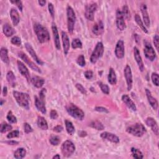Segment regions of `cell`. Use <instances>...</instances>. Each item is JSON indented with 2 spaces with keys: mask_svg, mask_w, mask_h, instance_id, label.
I'll return each instance as SVG.
<instances>
[{
  "mask_svg": "<svg viewBox=\"0 0 159 159\" xmlns=\"http://www.w3.org/2000/svg\"><path fill=\"white\" fill-rule=\"evenodd\" d=\"M26 155V150L24 148H18L14 153V157L16 159H22Z\"/></svg>",
  "mask_w": 159,
  "mask_h": 159,
  "instance_id": "cell-33",
  "label": "cell"
},
{
  "mask_svg": "<svg viewBox=\"0 0 159 159\" xmlns=\"http://www.w3.org/2000/svg\"><path fill=\"white\" fill-rule=\"evenodd\" d=\"M135 21H136V22L138 24V25L139 26L140 28L142 30L143 32H144L145 33L147 34L149 33L147 29L146 28V27L145 26L143 21H142L140 16L139 14H136L135 15Z\"/></svg>",
  "mask_w": 159,
  "mask_h": 159,
  "instance_id": "cell-34",
  "label": "cell"
},
{
  "mask_svg": "<svg viewBox=\"0 0 159 159\" xmlns=\"http://www.w3.org/2000/svg\"><path fill=\"white\" fill-rule=\"evenodd\" d=\"M153 44L154 46L156 48L157 50H158V45H159V37L158 35H155L153 37Z\"/></svg>",
  "mask_w": 159,
  "mask_h": 159,
  "instance_id": "cell-54",
  "label": "cell"
},
{
  "mask_svg": "<svg viewBox=\"0 0 159 159\" xmlns=\"http://www.w3.org/2000/svg\"><path fill=\"white\" fill-rule=\"evenodd\" d=\"M65 108L67 113L73 118L79 121H82L84 119L85 113L83 111L78 108L75 104L69 103L66 106Z\"/></svg>",
  "mask_w": 159,
  "mask_h": 159,
  "instance_id": "cell-3",
  "label": "cell"
},
{
  "mask_svg": "<svg viewBox=\"0 0 159 159\" xmlns=\"http://www.w3.org/2000/svg\"><path fill=\"white\" fill-rule=\"evenodd\" d=\"M145 94H146L148 101H149L150 105L151 106V107L154 110H157L158 107V103L157 100L154 97L152 96L150 91L147 88L145 89Z\"/></svg>",
  "mask_w": 159,
  "mask_h": 159,
  "instance_id": "cell-25",
  "label": "cell"
},
{
  "mask_svg": "<svg viewBox=\"0 0 159 159\" xmlns=\"http://www.w3.org/2000/svg\"><path fill=\"white\" fill-rule=\"evenodd\" d=\"M52 158H59H59H60V156L59 154H56V155H54L52 157Z\"/></svg>",
  "mask_w": 159,
  "mask_h": 159,
  "instance_id": "cell-61",
  "label": "cell"
},
{
  "mask_svg": "<svg viewBox=\"0 0 159 159\" xmlns=\"http://www.w3.org/2000/svg\"><path fill=\"white\" fill-rule=\"evenodd\" d=\"M17 67L19 69V72L27 80V81L28 82H30L31 81V75L29 72V70L28 68L26 67V66L20 60H17Z\"/></svg>",
  "mask_w": 159,
  "mask_h": 159,
  "instance_id": "cell-14",
  "label": "cell"
},
{
  "mask_svg": "<svg viewBox=\"0 0 159 159\" xmlns=\"http://www.w3.org/2000/svg\"><path fill=\"white\" fill-rule=\"evenodd\" d=\"M0 57L2 60L6 64L8 65L10 64V59L8 56V49L5 47H2L0 50Z\"/></svg>",
  "mask_w": 159,
  "mask_h": 159,
  "instance_id": "cell-29",
  "label": "cell"
},
{
  "mask_svg": "<svg viewBox=\"0 0 159 159\" xmlns=\"http://www.w3.org/2000/svg\"><path fill=\"white\" fill-rule=\"evenodd\" d=\"M95 110L98 112H100V113H109V111L107 108L102 107H96L95 108Z\"/></svg>",
  "mask_w": 159,
  "mask_h": 159,
  "instance_id": "cell-53",
  "label": "cell"
},
{
  "mask_svg": "<svg viewBox=\"0 0 159 159\" xmlns=\"http://www.w3.org/2000/svg\"><path fill=\"white\" fill-rule=\"evenodd\" d=\"M87 136V133L85 131H80L79 132V136L80 137H85Z\"/></svg>",
  "mask_w": 159,
  "mask_h": 159,
  "instance_id": "cell-58",
  "label": "cell"
},
{
  "mask_svg": "<svg viewBox=\"0 0 159 159\" xmlns=\"http://www.w3.org/2000/svg\"><path fill=\"white\" fill-rule=\"evenodd\" d=\"M11 42L13 44H14V45H15L16 46H18V47L21 45V39L18 36L13 37L11 39Z\"/></svg>",
  "mask_w": 159,
  "mask_h": 159,
  "instance_id": "cell-49",
  "label": "cell"
},
{
  "mask_svg": "<svg viewBox=\"0 0 159 159\" xmlns=\"http://www.w3.org/2000/svg\"><path fill=\"white\" fill-rule=\"evenodd\" d=\"M85 78L88 80H91L93 76V73L91 70H87L84 73Z\"/></svg>",
  "mask_w": 159,
  "mask_h": 159,
  "instance_id": "cell-55",
  "label": "cell"
},
{
  "mask_svg": "<svg viewBox=\"0 0 159 159\" xmlns=\"http://www.w3.org/2000/svg\"><path fill=\"white\" fill-rule=\"evenodd\" d=\"M144 53L145 57L150 61L152 62L155 60L156 58V53L151 44L149 42L145 40L144 41Z\"/></svg>",
  "mask_w": 159,
  "mask_h": 159,
  "instance_id": "cell-8",
  "label": "cell"
},
{
  "mask_svg": "<svg viewBox=\"0 0 159 159\" xmlns=\"http://www.w3.org/2000/svg\"><path fill=\"white\" fill-rule=\"evenodd\" d=\"M97 10V4L96 3H91L86 6L85 16V17L90 21L94 20V13Z\"/></svg>",
  "mask_w": 159,
  "mask_h": 159,
  "instance_id": "cell-12",
  "label": "cell"
},
{
  "mask_svg": "<svg viewBox=\"0 0 159 159\" xmlns=\"http://www.w3.org/2000/svg\"><path fill=\"white\" fill-rule=\"evenodd\" d=\"M100 137L103 139L113 142L114 144H118L119 142V138L115 134L108 132H104L101 134Z\"/></svg>",
  "mask_w": 159,
  "mask_h": 159,
  "instance_id": "cell-15",
  "label": "cell"
},
{
  "mask_svg": "<svg viewBox=\"0 0 159 159\" xmlns=\"http://www.w3.org/2000/svg\"><path fill=\"white\" fill-rule=\"evenodd\" d=\"M108 82L112 85H114L117 83V76L116 75V72L113 68H110L109 70V74L108 76Z\"/></svg>",
  "mask_w": 159,
  "mask_h": 159,
  "instance_id": "cell-28",
  "label": "cell"
},
{
  "mask_svg": "<svg viewBox=\"0 0 159 159\" xmlns=\"http://www.w3.org/2000/svg\"><path fill=\"white\" fill-rule=\"evenodd\" d=\"M61 151L64 157H69L75 152V146L71 141H65L61 146Z\"/></svg>",
  "mask_w": 159,
  "mask_h": 159,
  "instance_id": "cell-7",
  "label": "cell"
},
{
  "mask_svg": "<svg viewBox=\"0 0 159 159\" xmlns=\"http://www.w3.org/2000/svg\"><path fill=\"white\" fill-rule=\"evenodd\" d=\"M127 133L138 138L142 137L147 132L145 126L141 123H136L126 129Z\"/></svg>",
  "mask_w": 159,
  "mask_h": 159,
  "instance_id": "cell-4",
  "label": "cell"
},
{
  "mask_svg": "<svg viewBox=\"0 0 159 159\" xmlns=\"http://www.w3.org/2000/svg\"><path fill=\"white\" fill-rule=\"evenodd\" d=\"M10 2L14 5H16L17 6V7L18 8V9L21 11H22V8H23V6H22V3L21 1H10Z\"/></svg>",
  "mask_w": 159,
  "mask_h": 159,
  "instance_id": "cell-52",
  "label": "cell"
},
{
  "mask_svg": "<svg viewBox=\"0 0 159 159\" xmlns=\"http://www.w3.org/2000/svg\"><path fill=\"white\" fill-rule=\"evenodd\" d=\"M5 142L9 145H17L19 144L18 142L15 141H6Z\"/></svg>",
  "mask_w": 159,
  "mask_h": 159,
  "instance_id": "cell-57",
  "label": "cell"
},
{
  "mask_svg": "<svg viewBox=\"0 0 159 159\" xmlns=\"http://www.w3.org/2000/svg\"><path fill=\"white\" fill-rule=\"evenodd\" d=\"M8 94V88L6 87H4L3 89V95L4 96H7Z\"/></svg>",
  "mask_w": 159,
  "mask_h": 159,
  "instance_id": "cell-59",
  "label": "cell"
},
{
  "mask_svg": "<svg viewBox=\"0 0 159 159\" xmlns=\"http://www.w3.org/2000/svg\"><path fill=\"white\" fill-rule=\"evenodd\" d=\"M31 82L36 88H41L44 85L45 80L42 77H40L38 76H34L31 78Z\"/></svg>",
  "mask_w": 159,
  "mask_h": 159,
  "instance_id": "cell-26",
  "label": "cell"
},
{
  "mask_svg": "<svg viewBox=\"0 0 159 159\" xmlns=\"http://www.w3.org/2000/svg\"><path fill=\"white\" fill-rule=\"evenodd\" d=\"M141 13L142 14L143 21L144 22V24H145V27L149 28L150 25V18H149L148 11H147V6L145 4L143 3L141 5Z\"/></svg>",
  "mask_w": 159,
  "mask_h": 159,
  "instance_id": "cell-22",
  "label": "cell"
},
{
  "mask_svg": "<svg viewBox=\"0 0 159 159\" xmlns=\"http://www.w3.org/2000/svg\"><path fill=\"white\" fill-rule=\"evenodd\" d=\"M48 9L49 13L52 18H54V15H55V11H54V5L52 3H48Z\"/></svg>",
  "mask_w": 159,
  "mask_h": 159,
  "instance_id": "cell-50",
  "label": "cell"
},
{
  "mask_svg": "<svg viewBox=\"0 0 159 159\" xmlns=\"http://www.w3.org/2000/svg\"><path fill=\"white\" fill-rule=\"evenodd\" d=\"M115 56L119 59H122L124 58L125 55V48L124 43L122 40H119L118 41L116 48H115Z\"/></svg>",
  "mask_w": 159,
  "mask_h": 159,
  "instance_id": "cell-13",
  "label": "cell"
},
{
  "mask_svg": "<svg viewBox=\"0 0 159 159\" xmlns=\"http://www.w3.org/2000/svg\"><path fill=\"white\" fill-rule=\"evenodd\" d=\"M34 30L40 43H45L49 41L50 37L48 30L39 23H35Z\"/></svg>",
  "mask_w": 159,
  "mask_h": 159,
  "instance_id": "cell-1",
  "label": "cell"
},
{
  "mask_svg": "<svg viewBox=\"0 0 159 159\" xmlns=\"http://www.w3.org/2000/svg\"><path fill=\"white\" fill-rule=\"evenodd\" d=\"M134 56L135 60L137 62V64L138 65V67H139L140 71L143 72L145 69L144 64V62L142 61V57L141 56L139 50L136 47H134Z\"/></svg>",
  "mask_w": 159,
  "mask_h": 159,
  "instance_id": "cell-19",
  "label": "cell"
},
{
  "mask_svg": "<svg viewBox=\"0 0 159 159\" xmlns=\"http://www.w3.org/2000/svg\"><path fill=\"white\" fill-rule=\"evenodd\" d=\"M104 27L103 22L101 21H99L95 23L93 28H92V32L96 36H101L104 33Z\"/></svg>",
  "mask_w": 159,
  "mask_h": 159,
  "instance_id": "cell-23",
  "label": "cell"
},
{
  "mask_svg": "<svg viewBox=\"0 0 159 159\" xmlns=\"http://www.w3.org/2000/svg\"><path fill=\"white\" fill-rule=\"evenodd\" d=\"M13 96L17 104L25 110H28L29 109V101L30 96L28 93L19 92L17 91H13Z\"/></svg>",
  "mask_w": 159,
  "mask_h": 159,
  "instance_id": "cell-2",
  "label": "cell"
},
{
  "mask_svg": "<svg viewBox=\"0 0 159 159\" xmlns=\"http://www.w3.org/2000/svg\"><path fill=\"white\" fill-rule=\"evenodd\" d=\"M151 78H152V82L153 84L155 86H156V87H158V85H159V82H158L159 76H158V73H153L152 74Z\"/></svg>",
  "mask_w": 159,
  "mask_h": 159,
  "instance_id": "cell-45",
  "label": "cell"
},
{
  "mask_svg": "<svg viewBox=\"0 0 159 159\" xmlns=\"http://www.w3.org/2000/svg\"><path fill=\"white\" fill-rule=\"evenodd\" d=\"M38 3L39 4L40 6H45V3H46V2L44 1V0H41V1H39V2H38Z\"/></svg>",
  "mask_w": 159,
  "mask_h": 159,
  "instance_id": "cell-60",
  "label": "cell"
},
{
  "mask_svg": "<svg viewBox=\"0 0 159 159\" xmlns=\"http://www.w3.org/2000/svg\"><path fill=\"white\" fill-rule=\"evenodd\" d=\"M19 136V132L18 130H14L13 131H11L10 133L7 135L8 139H13V138H17Z\"/></svg>",
  "mask_w": 159,
  "mask_h": 159,
  "instance_id": "cell-46",
  "label": "cell"
},
{
  "mask_svg": "<svg viewBox=\"0 0 159 159\" xmlns=\"http://www.w3.org/2000/svg\"><path fill=\"white\" fill-rule=\"evenodd\" d=\"M10 17L14 26L18 25L20 21V16L18 11L15 8H12L10 11Z\"/></svg>",
  "mask_w": 159,
  "mask_h": 159,
  "instance_id": "cell-27",
  "label": "cell"
},
{
  "mask_svg": "<svg viewBox=\"0 0 159 159\" xmlns=\"http://www.w3.org/2000/svg\"><path fill=\"white\" fill-rule=\"evenodd\" d=\"M67 16L68 31L70 34H72L76 22V15L73 9L70 6H68L67 8Z\"/></svg>",
  "mask_w": 159,
  "mask_h": 159,
  "instance_id": "cell-5",
  "label": "cell"
},
{
  "mask_svg": "<svg viewBox=\"0 0 159 159\" xmlns=\"http://www.w3.org/2000/svg\"><path fill=\"white\" fill-rule=\"evenodd\" d=\"M50 143L54 146L58 145L60 142V139L57 136H51L49 139Z\"/></svg>",
  "mask_w": 159,
  "mask_h": 159,
  "instance_id": "cell-41",
  "label": "cell"
},
{
  "mask_svg": "<svg viewBox=\"0 0 159 159\" xmlns=\"http://www.w3.org/2000/svg\"><path fill=\"white\" fill-rule=\"evenodd\" d=\"M91 127L93 128V129H95L98 130H103L104 129V125L99 121H92L90 125H89Z\"/></svg>",
  "mask_w": 159,
  "mask_h": 159,
  "instance_id": "cell-37",
  "label": "cell"
},
{
  "mask_svg": "<svg viewBox=\"0 0 159 159\" xmlns=\"http://www.w3.org/2000/svg\"><path fill=\"white\" fill-rule=\"evenodd\" d=\"M52 33H53V37H54L55 46L57 50H60V37H59L57 25L55 22H52Z\"/></svg>",
  "mask_w": 159,
  "mask_h": 159,
  "instance_id": "cell-18",
  "label": "cell"
},
{
  "mask_svg": "<svg viewBox=\"0 0 159 159\" xmlns=\"http://www.w3.org/2000/svg\"><path fill=\"white\" fill-rule=\"evenodd\" d=\"M98 85L101 88V90L102 92L106 95H109L110 92V87H108V85L104 84L102 82H98Z\"/></svg>",
  "mask_w": 159,
  "mask_h": 159,
  "instance_id": "cell-40",
  "label": "cell"
},
{
  "mask_svg": "<svg viewBox=\"0 0 159 159\" xmlns=\"http://www.w3.org/2000/svg\"><path fill=\"white\" fill-rule=\"evenodd\" d=\"M104 53V45L101 42H99L93 51L90 57V62L92 64H96L97 61L103 56Z\"/></svg>",
  "mask_w": 159,
  "mask_h": 159,
  "instance_id": "cell-6",
  "label": "cell"
},
{
  "mask_svg": "<svg viewBox=\"0 0 159 159\" xmlns=\"http://www.w3.org/2000/svg\"><path fill=\"white\" fill-rule=\"evenodd\" d=\"M64 128L61 125H57L56 127H54L53 128V130L56 132H57V133H59V132H61L63 130Z\"/></svg>",
  "mask_w": 159,
  "mask_h": 159,
  "instance_id": "cell-56",
  "label": "cell"
},
{
  "mask_svg": "<svg viewBox=\"0 0 159 159\" xmlns=\"http://www.w3.org/2000/svg\"><path fill=\"white\" fill-rule=\"evenodd\" d=\"M72 47L73 49L76 48H82L83 47V44L82 41L79 39H74L72 42Z\"/></svg>",
  "mask_w": 159,
  "mask_h": 159,
  "instance_id": "cell-39",
  "label": "cell"
},
{
  "mask_svg": "<svg viewBox=\"0 0 159 159\" xmlns=\"http://www.w3.org/2000/svg\"><path fill=\"white\" fill-rule=\"evenodd\" d=\"M121 99L122 102L127 106V107L133 111H137V107L135 104V103L133 102L130 98L127 95H124L122 96Z\"/></svg>",
  "mask_w": 159,
  "mask_h": 159,
  "instance_id": "cell-21",
  "label": "cell"
},
{
  "mask_svg": "<svg viewBox=\"0 0 159 159\" xmlns=\"http://www.w3.org/2000/svg\"><path fill=\"white\" fill-rule=\"evenodd\" d=\"M62 39L64 54L65 56H67L70 50V40H69L67 34L64 31L62 32Z\"/></svg>",
  "mask_w": 159,
  "mask_h": 159,
  "instance_id": "cell-24",
  "label": "cell"
},
{
  "mask_svg": "<svg viewBox=\"0 0 159 159\" xmlns=\"http://www.w3.org/2000/svg\"><path fill=\"white\" fill-rule=\"evenodd\" d=\"M58 116H59V114L56 110H51V111L50 113V117L52 119H54V120L57 119L58 118Z\"/></svg>",
  "mask_w": 159,
  "mask_h": 159,
  "instance_id": "cell-51",
  "label": "cell"
},
{
  "mask_svg": "<svg viewBox=\"0 0 159 159\" xmlns=\"http://www.w3.org/2000/svg\"><path fill=\"white\" fill-rule=\"evenodd\" d=\"M145 123L148 126H149L151 128L152 130L156 136L158 135V133H159L158 126L157 122L153 118H151V117L147 118L145 120Z\"/></svg>",
  "mask_w": 159,
  "mask_h": 159,
  "instance_id": "cell-20",
  "label": "cell"
},
{
  "mask_svg": "<svg viewBox=\"0 0 159 159\" xmlns=\"http://www.w3.org/2000/svg\"><path fill=\"white\" fill-rule=\"evenodd\" d=\"M130 152L132 153V156L135 158H144L143 153L138 149L132 147L130 149Z\"/></svg>",
  "mask_w": 159,
  "mask_h": 159,
  "instance_id": "cell-36",
  "label": "cell"
},
{
  "mask_svg": "<svg viewBox=\"0 0 159 159\" xmlns=\"http://www.w3.org/2000/svg\"><path fill=\"white\" fill-rule=\"evenodd\" d=\"M4 103H5V101H4L3 99H1V105L2 106Z\"/></svg>",
  "mask_w": 159,
  "mask_h": 159,
  "instance_id": "cell-62",
  "label": "cell"
},
{
  "mask_svg": "<svg viewBox=\"0 0 159 159\" xmlns=\"http://www.w3.org/2000/svg\"><path fill=\"white\" fill-rule=\"evenodd\" d=\"M65 124L66 130H67V132H68V134L72 136L75 132V127L73 126V123L68 120H65Z\"/></svg>",
  "mask_w": 159,
  "mask_h": 159,
  "instance_id": "cell-35",
  "label": "cell"
},
{
  "mask_svg": "<svg viewBox=\"0 0 159 159\" xmlns=\"http://www.w3.org/2000/svg\"><path fill=\"white\" fill-rule=\"evenodd\" d=\"M3 32L4 34L8 37H10L14 35L16 33L15 30L11 27V26L9 24H5L3 27Z\"/></svg>",
  "mask_w": 159,
  "mask_h": 159,
  "instance_id": "cell-30",
  "label": "cell"
},
{
  "mask_svg": "<svg viewBox=\"0 0 159 159\" xmlns=\"http://www.w3.org/2000/svg\"><path fill=\"white\" fill-rule=\"evenodd\" d=\"M6 119L11 124H16L17 123V118L13 114L11 111H10L7 114Z\"/></svg>",
  "mask_w": 159,
  "mask_h": 159,
  "instance_id": "cell-42",
  "label": "cell"
},
{
  "mask_svg": "<svg viewBox=\"0 0 159 159\" xmlns=\"http://www.w3.org/2000/svg\"><path fill=\"white\" fill-rule=\"evenodd\" d=\"M6 79L7 81L9 83V84L11 85L12 87H16V76L14 74V73L12 71H9L7 74H6Z\"/></svg>",
  "mask_w": 159,
  "mask_h": 159,
  "instance_id": "cell-32",
  "label": "cell"
},
{
  "mask_svg": "<svg viewBox=\"0 0 159 159\" xmlns=\"http://www.w3.org/2000/svg\"><path fill=\"white\" fill-rule=\"evenodd\" d=\"M25 47L27 50V51L28 52L29 54L31 55V56L33 57V59L36 62V63L40 65H44V62L42 61L37 56L36 53L35 52V50H34L33 47H32V45L29 44V43H25Z\"/></svg>",
  "mask_w": 159,
  "mask_h": 159,
  "instance_id": "cell-16",
  "label": "cell"
},
{
  "mask_svg": "<svg viewBox=\"0 0 159 159\" xmlns=\"http://www.w3.org/2000/svg\"><path fill=\"white\" fill-rule=\"evenodd\" d=\"M24 129L25 133H26V134H29V133H31V132H33V127L28 122H25L24 124Z\"/></svg>",
  "mask_w": 159,
  "mask_h": 159,
  "instance_id": "cell-48",
  "label": "cell"
},
{
  "mask_svg": "<svg viewBox=\"0 0 159 159\" xmlns=\"http://www.w3.org/2000/svg\"><path fill=\"white\" fill-rule=\"evenodd\" d=\"M17 55H18V57H20L26 64L28 65L29 67L32 70H33L34 71H36V72H37L39 73H41L42 72L40 68L38 66H37L33 61H31V60L28 57V56L26 54H25L24 52H18Z\"/></svg>",
  "mask_w": 159,
  "mask_h": 159,
  "instance_id": "cell-9",
  "label": "cell"
},
{
  "mask_svg": "<svg viewBox=\"0 0 159 159\" xmlns=\"http://www.w3.org/2000/svg\"><path fill=\"white\" fill-rule=\"evenodd\" d=\"M35 105L39 111L44 114H46L47 110L45 107V98H42L39 96H35Z\"/></svg>",
  "mask_w": 159,
  "mask_h": 159,
  "instance_id": "cell-17",
  "label": "cell"
},
{
  "mask_svg": "<svg viewBox=\"0 0 159 159\" xmlns=\"http://www.w3.org/2000/svg\"><path fill=\"white\" fill-rule=\"evenodd\" d=\"M121 11H122V13L125 19H128V20H129L130 19V14L128 6L127 5H124L122 6Z\"/></svg>",
  "mask_w": 159,
  "mask_h": 159,
  "instance_id": "cell-43",
  "label": "cell"
},
{
  "mask_svg": "<svg viewBox=\"0 0 159 159\" xmlns=\"http://www.w3.org/2000/svg\"><path fill=\"white\" fill-rule=\"evenodd\" d=\"M75 87L82 94H83V95H87V90L84 88V87L82 84H80V83H76L75 85Z\"/></svg>",
  "mask_w": 159,
  "mask_h": 159,
  "instance_id": "cell-47",
  "label": "cell"
},
{
  "mask_svg": "<svg viewBox=\"0 0 159 159\" xmlns=\"http://www.w3.org/2000/svg\"><path fill=\"white\" fill-rule=\"evenodd\" d=\"M13 129V127L11 125L3 122L1 124V127H0V131H1L2 133H6L8 131L11 130Z\"/></svg>",
  "mask_w": 159,
  "mask_h": 159,
  "instance_id": "cell-38",
  "label": "cell"
},
{
  "mask_svg": "<svg viewBox=\"0 0 159 159\" xmlns=\"http://www.w3.org/2000/svg\"><path fill=\"white\" fill-rule=\"evenodd\" d=\"M124 74L127 83V88L128 91L131 90L133 84V79H132V73L131 68L129 65H127L124 70Z\"/></svg>",
  "mask_w": 159,
  "mask_h": 159,
  "instance_id": "cell-11",
  "label": "cell"
},
{
  "mask_svg": "<svg viewBox=\"0 0 159 159\" xmlns=\"http://www.w3.org/2000/svg\"><path fill=\"white\" fill-rule=\"evenodd\" d=\"M116 26L119 30L122 31L126 29V24L125 22V18L122 13L121 10L118 9L116 11Z\"/></svg>",
  "mask_w": 159,
  "mask_h": 159,
  "instance_id": "cell-10",
  "label": "cell"
},
{
  "mask_svg": "<svg viewBox=\"0 0 159 159\" xmlns=\"http://www.w3.org/2000/svg\"><path fill=\"white\" fill-rule=\"evenodd\" d=\"M76 63L77 64L80 66V67H85L86 65V62H85V57L83 55H80L77 59H76Z\"/></svg>",
  "mask_w": 159,
  "mask_h": 159,
  "instance_id": "cell-44",
  "label": "cell"
},
{
  "mask_svg": "<svg viewBox=\"0 0 159 159\" xmlns=\"http://www.w3.org/2000/svg\"><path fill=\"white\" fill-rule=\"evenodd\" d=\"M37 124L39 128L43 130H46L48 129V124L45 119L42 117V116H39L37 118Z\"/></svg>",
  "mask_w": 159,
  "mask_h": 159,
  "instance_id": "cell-31",
  "label": "cell"
}]
</instances>
